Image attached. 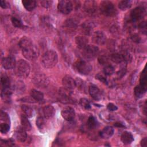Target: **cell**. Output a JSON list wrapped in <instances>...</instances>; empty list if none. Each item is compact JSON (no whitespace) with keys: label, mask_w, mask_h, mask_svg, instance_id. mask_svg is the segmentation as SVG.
<instances>
[{"label":"cell","mask_w":147,"mask_h":147,"mask_svg":"<svg viewBox=\"0 0 147 147\" xmlns=\"http://www.w3.org/2000/svg\"><path fill=\"white\" fill-rule=\"evenodd\" d=\"M114 126H117V127H125V126H124L122 123H120V122L115 123L114 124Z\"/></svg>","instance_id":"obj_51"},{"label":"cell","mask_w":147,"mask_h":147,"mask_svg":"<svg viewBox=\"0 0 147 147\" xmlns=\"http://www.w3.org/2000/svg\"><path fill=\"white\" fill-rule=\"evenodd\" d=\"M0 6L1 7L5 9L6 7L7 6V5H6V2L5 1H3V0H1L0 1Z\"/></svg>","instance_id":"obj_50"},{"label":"cell","mask_w":147,"mask_h":147,"mask_svg":"<svg viewBox=\"0 0 147 147\" xmlns=\"http://www.w3.org/2000/svg\"><path fill=\"white\" fill-rule=\"evenodd\" d=\"M114 134V129L111 126H106L104 127L99 133L100 136L105 139L110 138Z\"/></svg>","instance_id":"obj_20"},{"label":"cell","mask_w":147,"mask_h":147,"mask_svg":"<svg viewBox=\"0 0 147 147\" xmlns=\"http://www.w3.org/2000/svg\"><path fill=\"white\" fill-rule=\"evenodd\" d=\"M1 83L2 88H6L10 87V81L9 77L5 75L1 76Z\"/></svg>","instance_id":"obj_28"},{"label":"cell","mask_w":147,"mask_h":147,"mask_svg":"<svg viewBox=\"0 0 147 147\" xmlns=\"http://www.w3.org/2000/svg\"><path fill=\"white\" fill-rule=\"evenodd\" d=\"M121 139L123 144L125 145L130 144L134 140L132 134L129 131H124L121 135Z\"/></svg>","instance_id":"obj_22"},{"label":"cell","mask_w":147,"mask_h":147,"mask_svg":"<svg viewBox=\"0 0 147 147\" xmlns=\"http://www.w3.org/2000/svg\"><path fill=\"white\" fill-rule=\"evenodd\" d=\"M99 52V49L96 46L93 45H88L83 49L82 55L83 57L86 60H92L96 55H98Z\"/></svg>","instance_id":"obj_5"},{"label":"cell","mask_w":147,"mask_h":147,"mask_svg":"<svg viewBox=\"0 0 147 147\" xmlns=\"http://www.w3.org/2000/svg\"><path fill=\"white\" fill-rule=\"evenodd\" d=\"M22 3L28 11L33 10L36 6V1L34 0H24L22 1Z\"/></svg>","instance_id":"obj_24"},{"label":"cell","mask_w":147,"mask_h":147,"mask_svg":"<svg viewBox=\"0 0 147 147\" xmlns=\"http://www.w3.org/2000/svg\"><path fill=\"white\" fill-rule=\"evenodd\" d=\"M59 97L61 102L64 103H69L71 100L69 90L64 87L59 89Z\"/></svg>","instance_id":"obj_14"},{"label":"cell","mask_w":147,"mask_h":147,"mask_svg":"<svg viewBox=\"0 0 147 147\" xmlns=\"http://www.w3.org/2000/svg\"><path fill=\"white\" fill-rule=\"evenodd\" d=\"M96 3L95 1L88 0L86 1L84 3V10L90 14H92L96 11Z\"/></svg>","instance_id":"obj_16"},{"label":"cell","mask_w":147,"mask_h":147,"mask_svg":"<svg viewBox=\"0 0 147 147\" xmlns=\"http://www.w3.org/2000/svg\"><path fill=\"white\" fill-rule=\"evenodd\" d=\"M7 145V146H11L13 145V141L11 140H1V145Z\"/></svg>","instance_id":"obj_47"},{"label":"cell","mask_w":147,"mask_h":147,"mask_svg":"<svg viewBox=\"0 0 147 147\" xmlns=\"http://www.w3.org/2000/svg\"><path fill=\"white\" fill-rule=\"evenodd\" d=\"M57 9L61 13L68 14L72 10L73 4L71 1L61 0L58 2Z\"/></svg>","instance_id":"obj_7"},{"label":"cell","mask_w":147,"mask_h":147,"mask_svg":"<svg viewBox=\"0 0 147 147\" xmlns=\"http://www.w3.org/2000/svg\"><path fill=\"white\" fill-rule=\"evenodd\" d=\"M52 3V1H41V5L45 7V8H48L49 7Z\"/></svg>","instance_id":"obj_44"},{"label":"cell","mask_w":147,"mask_h":147,"mask_svg":"<svg viewBox=\"0 0 147 147\" xmlns=\"http://www.w3.org/2000/svg\"><path fill=\"white\" fill-rule=\"evenodd\" d=\"M140 82L142 87L146 89L147 87V78H146V69H144L143 71L141 72V76H140Z\"/></svg>","instance_id":"obj_30"},{"label":"cell","mask_w":147,"mask_h":147,"mask_svg":"<svg viewBox=\"0 0 147 147\" xmlns=\"http://www.w3.org/2000/svg\"><path fill=\"white\" fill-rule=\"evenodd\" d=\"M103 72L106 75H111L114 72V68L111 65H106L103 69Z\"/></svg>","instance_id":"obj_38"},{"label":"cell","mask_w":147,"mask_h":147,"mask_svg":"<svg viewBox=\"0 0 147 147\" xmlns=\"http://www.w3.org/2000/svg\"><path fill=\"white\" fill-rule=\"evenodd\" d=\"M138 27H139V29L142 32H144L145 34L146 33V22H141L139 25H138Z\"/></svg>","instance_id":"obj_45"},{"label":"cell","mask_w":147,"mask_h":147,"mask_svg":"<svg viewBox=\"0 0 147 147\" xmlns=\"http://www.w3.org/2000/svg\"><path fill=\"white\" fill-rule=\"evenodd\" d=\"M146 89L142 87L141 85L137 86L134 89V93L135 96L138 98H141L145 94Z\"/></svg>","instance_id":"obj_26"},{"label":"cell","mask_w":147,"mask_h":147,"mask_svg":"<svg viewBox=\"0 0 147 147\" xmlns=\"http://www.w3.org/2000/svg\"><path fill=\"white\" fill-rule=\"evenodd\" d=\"M107 108L109 111H115L118 109L117 106L112 103H109L107 106Z\"/></svg>","instance_id":"obj_46"},{"label":"cell","mask_w":147,"mask_h":147,"mask_svg":"<svg viewBox=\"0 0 147 147\" xmlns=\"http://www.w3.org/2000/svg\"><path fill=\"white\" fill-rule=\"evenodd\" d=\"M61 114L64 119L67 121H71L75 117V111L71 107H65L61 110Z\"/></svg>","instance_id":"obj_11"},{"label":"cell","mask_w":147,"mask_h":147,"mask_svg":"<svg viewBox=\"0 0 147 147\" xmlns=\"http://www.w3.org/2000/svg\"><path fill=\"white\" fill-rule=\"evenodd\" d=\"M111 60L115 63H121L124 61L123 57L121 53H115L111 55Z\"/></svg>","instance_id":"obj_31"},{"label":"cell","mask_w":147,"mask_h":147,"mask_svg":"<svg viewBox=\"0 0 147 147\" xmlns=\"http://www.w3.org/2000/svg\"><path fill=\"white\" fill-rule=\"evenodd\" d=\"M141 145L144 147H146L147 145V138L146 137L144 138L141 141Z\"/></svg>","instance_id":"obj_49"},{"label":"cell","mask_w":147,"mask_h":147,"mask_svg":"<svg viewBox=\"0 0 147 147\" xmlns=\"http://www.w3.org/2000/svg\"><path fill=\"white\" fill-rule=\"evenodd\" d=\"M145 14V10L142 7H136L130 12V18L133 22L137 21L142 18Z\"/></svg>","instance_id":"obj_8"},{"label":"cell","mask_w":147,"mask_h":147,"mask_svg":"<svg viewBox=\"0 0 147 147\" xmlns=\"http://www.w3.org/2000/svg\"><path fill=\"white\" fill-rule=\"evenodd\" d=\"M64 25L65 28L71 30V29H74L76 28L77 24H76V22L74 20L69 19V20H67L64 22Z\"/></svg>","instance_id":"obj_33"},{"label":"cell","mask_w":147,"mask_h":147,"mask_svg":"<svg viewBox=\"0 0 147 147\" xmlns=\"http://www.w3.org/2000/svg\"><path fill=\"white\" fill-rule=\"evenodd\" d=\"M95 27L94 24L92 21H87L83 22L82 25V30L83 33L86 35H90Z\"/></svg>","instance_id":"obj_17"},{"label":"cell","mask_w":147,"mask_h":147,"mask_svg":"<svg viewBox=\"0 0 147 147\" xmlns=\"http://www.w3.org/2000/svg\"><path fill=\"white\" fill-rule=\"evenodd\" d=\"M11 22L13 25L16 28H21L23 26L22 22L21 21V20L20 18L16 17H13L11 18Z\"/></svg>","instance_id":"obj_37"},{"label":"cell","mask_w":147,"mask_h":147,"mask_svg":"<svg viewBox=\"0 0 147 147\" xmlns=\"http://www.w3.org/2000/svg\"><path fill=\"white\" fill-rule=\"evenodd\" d=\"M88 91L91 97L96 100H98L101 98V92L100 90L96 86L94 85L90 86L88 88Z\"/></svg>","instance_id":"obj_18"},{"label":"cell","mask_w":147,"mask_h":147,"mask_svg":"<svg viewBox=\"0 0 147 147\" xmlns=\"http://www.w3.org/2000/svg\"><path fill=\"white\" fill-rule=\"evenodd\" d=\"M95 78H96V79L99 80L100 82H102V83H105V84H107V79H106V76H105L103 74L99 73V74H98L96 75Z\"/></svg>","instance_id":"obj_41"},{"label":"cell","mask_w":147,"mask_h":147,"mask_svg":"<svg viewBox=\"0 0 147 147\" xmlns=\"http://www.w3.org/2000/svg\"><path fill=\"white\" fill-rule=\"evenodd\" d=\"M21 109L27 117H31L33 116V110L30 106H27L25 105H23L21 106Z\"/></svg>","instance_id":"obj_32"},{"label":"cell","mask_w":147,"mask_h":147,"mask_svg":"<svg viewBox=\"0 0 147 147\" xmlns=\"http://www.w3.org/2000/svg\"><path fill=\"white\" fill-rule=\"evenodd\" d=\"M92 41L98 45H103L106 42V36L102 31H96L92 35Z\"/></svg>","instance_id":"obj_10"},{"label":"cell","mask_w":147,"mask_h":147,"mask_svg":"<svg viewBox=\"0 0 147 147\" xmlns=\"http://www.w3.org/2000/svg\"><path fill=\"white\" fill-rule=\"evenodd\" d=\"M19 46L22 50L23 56L26 59L33 60L37 57L38 50L30 38L26 37L21 38L19 41Z\"/></svg>","instance_id":"obj_1"},{"label":"cell","mask_w":147,"mask_h":147,"mask_svg":"<svg viewBox=\"0 0 147 147\" xmlns=\"http://www.w3.org/2000/svg\"><path fill=\"white\" fill-rule=\"evenodd\" d=\"M98 61L100 64L106 65L108 63L109 58L105 55H102L98 57Z\"/></svg>","instance_id":"obj_40"},{"label":"cell","mask_w":147,"mask_h":147,"mask_svg":"<svg viewBox=\"0 0 147 147\" xmlns=\"http://www.w3.org/2000/svg\"><path fill=\"white\" fill-rule=\"evenodd\" d=\"M75 67L78 72L82 75H88L92 69L90 63L84 60H79L75 64Z\"/></svg>","instance_id":"obj_6"},{"label":"cell","mask_w":147,"mask_h":147,"mask_svg":"<svg viewBox=\"0 0 147 147\" xmlns=\"http://www.w3.org/2000/svg\"><path fill=\"white\" fill-rule=\"evenodd\" d=\"M131 40H132L133 41H134V42H139L140 41V40H141L140 37L138 35H137V34H134V35H133V36L131 37Z\"/></svg>","instance_id":"obj_48"},{"label":"cell","mask_w":147,"mask_h":147,"mask_svg":"<svg viewBox=\"0 0 147 147\" xmlns=\"http://www.w3.org/2000/svg\"><path fill=\"white\" fill-rule=\"evenodd\" d=\"M16 61L14 57L8 56L4 57L2 60V67L6 69H10L14 68L16 65Z\"/></svg>","instance_id":"obj_12"},{"label":"cell","mask_w":147,"mask_h":147,"mask_svg":"<svg viewBox=\"0 0 147 147\" xmlns=\"http://www.w3.org/2000/svg\"><path fill=\"white\" fill-rule=\"evenodd\" d=\"M34 84L39 87H45L49 84V80L48 78L44 74L36 75L33 78Z\"/></svg>","instance_id":"obj_9"},{"label":"cell","mask_w":147,"mask_h":147,"mask_svg":"<svg viewBox=\"0 0 147 147\" xmlns=\"http://www.w3.org/2000/svg\"><path fill=\"white\" fill-rule=\"evenodd\" d=\"M0 118H1V121H3L6 122V123H8L9 122H10L9 117L8 114L7 113H6L5 112H3V111L1 112Z\"/></svg>","instance_id":"obj_42"},{"label":"cell","mask_w":147,"mask_h":147,"mask_svg":"<svg viewBox=\"0 0 147 147\" xmlns=\"http://www.w3.org/2000/svg\"><path fill=\"white\" fill-rule=\"evenodd\" d=\"M15 136L17 140L20 142H24L27 138V134L26 133V130H24L22 127H19L16 131Z\"/></svg>","instance_id":"obj_21"},{"label":"cell","mask_w":147,"mask_h":147,"mask_svg":"<svg viewBox=\"0 0 147 147\" xmlns=\"http://www.w3.org/2000/svg\"><path fill=\"white\" fill-rule=\"evenodd\" d=\"M100 13L108 17L115 16L117 13V10L114 4L109 1H103L100 2L99 6Z\"/></svg>","instance_id":"obj_4"},{"label":"cell","mask_w":147,"mask_h":147,"mask_svg":"<svg viewBox=\"0 0 147 147\" xmlns=\"http://www.w3.org/2000/svg\"><path fill=\"white\" fill-rule=\"evenodd\" d=\"M79 103L80 105V106L84 108L85 109H90L91 108V105H90V102L88 101V100L86 98H81L79 100Z\"/></svg>","instance_id":"obj_35"},{"label":"cell","mask_w":147,"mask_h":147,"mask_svg":"<svg viewBox=\"0 0 147 147\" xmlns=\"http://www.w3.org/2000/svg\"><path fill=\"white\" fill-rule=\"evenodd\" d=\"M87 126L89 129H93L96 126V121L93 116H90L87 121Z\"/></svg>","instance_id":"obj_36"},{"label":"cell","mask_w":147,"mask_h":147,"mask_svg":"<svg viewBox=\"0 0 147 147\" xmlns=\"http://www.w3.org/2000/svg\"><path fill=\"white\" fill-rule=\"evenodd\" d=\"M126 68L125 67H123V68H122L120 70H119L118 72H117V78H118V79H121V78H122L125 75V74H126Z\"/></svg>","instance_id":"obj_43"},{"label":"cell","mask_w":147,"mask_h":147,"mask_svg":"<svg viewBox=\"0 0 147 147\" xmlns=\"http://www.w3.org/2000/svg\"><path fill=\"white\" fill-rule=\"evenodd\" d=\"M30 96L32 98L37 102H41L44 99V95L43 94L38 90L35 89H33L30 91Z\"/></svg>","instance_id":"obj_23"},{"label":"cell","mask_w":147,"mask_h":147,"mask_svg":"<svg viewBox=\"0 0 147 147\" xmlns=\"http://www.w3.org/2000/svg\"><path fill=\"white\" fill-rule=\"evenodd\" d=\"M62 84L64 88L71 90L76 87L75 80L69 75H65L62 79Z\"/></svg>","instance_id":"obj_13"},{"label":"cell","mask_w":147,"mask_h":147,"mask_svg":"<svg viewBox=\"0 0 147 147\" xmlns=\"http://www.w3.org/2000/svg\"><path fill=\"white\" fill-rule=\"evenodd\" d=\"M75 42L79 49H83L88 45V39L84 36H78L75 37Z\"/></svg>","instance_id":"obj_19"},{"label":"cell","mask_w":147,"mask_h":147,"mask_svg":"<svg viewBox=\"0 0 147 147\" xmlns=\"http://www.w3.org/2000/svg\"><path fill=\"white\" fill-rule=\"evenodd\" d=\"M42 116L45 118H51L53 117L55 114V109L51 105H48L42 107L41 110Z\"/></svg>","instance_id":"obj_15"},{"label":"cell","mask_w":147,"mask_h":147,"mask_svg":"<svg viewBox=\"0 0 147 147\" xmlns=\"http://www.w3.org/2000/svg\"><path fill=\"white\" fill-rule=\"evenodd\" d=\"M15 72L17 76L22 78H27L30 73L29 64L24 60H20L17 62L15 67Z\"/></svg>","instance_id":"obj_3"},{"label":"cell","mask_w":147,"mask_h":147,"mask_svg":"<svg viewBox=\"0 0 147 147\" xmlns=\"http://www.w3.org/2000/svg\"><path fill=\"white\" fill-rule=\"evenodd\" d=\"M58 61V56L56 52L53 50L47 51L42 56V64L47 68H51L56 65Z\"/></svg>","instance_id":"obj_2"},{"label":"cell","mask_w":147,"mask_h":147,"mask_svg":"<svg viewBox=\"0 0 147 147\" xmlns=\"http://www.w3.org/2000/svg\"><path fill=\"white\" fill-rule=\"evenodd\" d=\"M11 93H12V91L10 87L6 88H2L1 96L4 100H9V99L10 98Z\"/></svg>","instance_id":"obj_29"},{"label":"cell","mask_w":147,"mask_h":147,"mask_svg":"<svg viewBox=\"0 0 147 147\" xmlns=\"http://www.w3.org/2000/svg\"><path fill=\"white\" fill-rule=\"evenodd\" d=\"M21 127L25 130L26 131H29L32 129V126L28 119L27 116L25 115H22L21 117Z\"/></svg>","instance_id":"obj_25"},{"label":"cell","mask_w":147,"mask_h":147,"mask_svg":"<svg viewBox=\"0 0 147 147\" xmlns=\"http://www.w3.org/2000/svg\"><path fill=\"white\" fill-rule=\"evenodd\" d=\"M10 130V125L8 123H2L0 125V131L2 133H6Z\"/></svg>","instance_id":"obj_39"},{"label":"cell","mask_w":147,"mask_h":147,"mask_svg":"<svg viewBox=\"0 0 147 147\" xmlns=\"http://www.w3.org/2000/svg\"><path fill=\"white\" fill-rule=\"evenodd\" d=\"M132 2H133L130 0H123L119 2L118 7L121 10H126L131 7Z\"/></svg>","instance_id":"obj_27"},{"label":"cell","mask_w":147,"mask_h":147,"mask_svg":"<svg viewBox=\"0 0 147 147\" xmlns=\"http://www.w3.org/2000/svg\"><path fill=\"white\" fill-rule=\"evenodd\" d=\"M36 125L40 130H42L45 127V118L42 116H40L37 118Z\"/></svg>","instance_id":"obj_34"}]
</instances>
